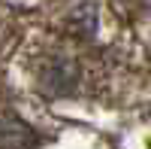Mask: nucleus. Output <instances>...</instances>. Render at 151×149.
I'll use <instances>...</instances> for the list:
<instances>
[{
	"instance_id": "1",
	"label": "nucleus",
	"mask_w": 151,
	"mask_h": 149,
	"mask_svg": "<svg viewBox=\"0 0 151 149\" xmlns=\"http://www.w3.org/2000/svg\"><path fill=\"white\" fill-rule=\"evenodd\" d=\"M82 79V73H79V64L64 55V52H52L45 58V64L40 67V82H42V88L45 91H52V94H70L76 85H79Z\"/></svg>"
},
{
	"instance_id": "2",
	"label": "nucleus",
	"mask_w": 151,
	"mask_h": 149,
	"mask_svg": "<svg viewBox=\"0 0 151 149\" xmlns=\"http://www.w3.org/2000/svg\"><path fill=\"white\" fill-rule=\"evenodd\" d=\"M36 137L15 119H0V149H33Z\"/></svg>"
}]
</instances>
